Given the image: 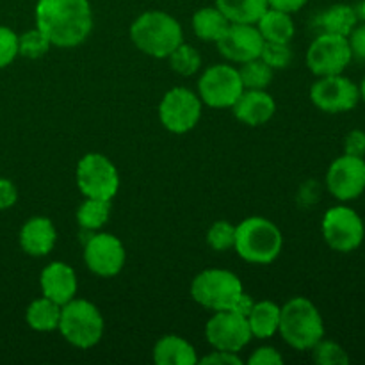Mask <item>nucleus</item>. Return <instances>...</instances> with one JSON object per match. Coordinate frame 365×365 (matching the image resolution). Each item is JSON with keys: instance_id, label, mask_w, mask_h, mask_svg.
Listing matches in <instances>:
<instances>
[{"instance_id": "obj_24", "label": "nucleus", "mask_w": 365, "mask_h": 365, "mask_svg": "<svg viewBox=\"0 0 365 365\" xmlns=\"http://www.w3.org/2000/svg\"><path fill=\"white\" fill-rule=\"evenodd\" d=\"M61 319V305H57L52 299L41 298L34 299L31 305L25 310V323L29 324V328L34 331H53L59 327Z\"/></svg>"}, {"instance_id": "obj_10", "label": "nucleus", "mask_w": 365, "mask_h": 365, "mask_svg": "<svg viewBox=\"0 0 365 365\" xmlns=\"http://www.w3.org/2000/svg\"><path fill=\"white\" fill-rule=\"evenodd\" d=\"M202 100L189 88H171L159 103V120L171 134H187L202 118Z\"/></svg>"}, {"instance_id": "obj_4", "label": "nucleus", "mask_w": 365, "mask_h": 365, "mask_svg": "<svg viewBox=\"0 0 365 365\" xmlns=\"http://www.w3.org/2000/svg\"><path fill=\"white\" fill-rule=\"evenodd\" d=\"M234 250L245 262L266 266L280 257L284 250V235L267 217H246L235 225Z\"/></svg>"}, {"instance_id": "obj_23", "label": "nucleus", "mask_w": 365, "mask_h": 365, "mask_svg": "<svg viewBox=\"0 0 365 365\" xmlns=\"http://www.w3.org/2000/svg\"><path fill=\"white\" fill-rule=\"evenodd\" d=\"M257 29L262 34L264 41L271 43H291L296 34V25L292 16L284 11L267 7L266 13L257 21Z\"/></svg>"}, {"instance_id": "obj_14", "label": "nucleus", "mask_w": 365, "mask_h": 365, "mask_svg": "<svg viewBox=\"0 0 365 365\" xmlns=\"http://www.w3.org/2000/svg\"><path fill=\"white\" fill-rule=\"evenodd\" d=\"M205 339L214 349L239 353L250 344L253 335L245 314L237 310H221L214 312V316L207 321Z\"/></svg>"}, {"instance_id": "obj_16", "label": "nucleus", "mask_w": 365, "mask_h": 365, "mask_svg": "<svg viewBox=\"0 0 365 365\" xmlns=\"http://www.w3.org/2000/svg\"><path fill=\"white\" fill-rule=\"evenodd\" d=\"M216 45L225 59L242 64L260 57L264 38L255 24H230Z\"/></svg>"}, {"instance_id": "obj_18", "label": "nucleus", "mask_w": 365, "mask_h": 365, "mask_svg": "<svg viewBox=\"0 0 365 365\" xmlns=\"http://www.w3.org/2000/svg\"><path fill=\"white\" fill-rule=\"evenodd\" d=\"M232 113L248 127H262L277 113V102L266 89H245L232 106Z\"/></svg>"}, {"instance_id": "obj_7", "label": "nucleus", "mask_w": 365, "mask_h": 365, "mask_svg": "<svg viewBox=\"0 0 365 365\" xmlns=\"http://www.w3.org/2000/svg\"><path fill=\"white\" fill-rule=\"evenodd\" d=\"M75 182L84 198L110 200L120 191V173L109 157L89 152L77 163Z\"/></svg>"}, {"instance_id": "obj_42", "label": "nucleus", "mask_w": 365, "mask_h": 365, "mask_svg": "<svg viewBox=\"0 0 365 365\" xmlns=\"http://www.w3.org/2000/svg\"><path fill=\"white\" fill-rule=\"evenodd\" d=\"M359 89H360V102L365 103V77L362 78V82H360Z\"/></svg>"}, {"instance_id": "obj_5", "label": "nucleus", "mask_w": 365, "mask_h": 365, "mask_svg": "<svg viewBox=\"0 0 365 365\" xmlns=\"http://www.w3.org/2000/svg\"><path fill=\"white\" fill-rule=\"evenodd\" d=\"M278 334L291 348L310 351L324 337V319L309 298L296 296L280 309Z\"/></svg>"}, {"instance_id": "obj_41", "label": "nucleus", "mask_w": 365, "mask_h": 365, "mask_svg": "<svg viewBox=\"0 0 365 365\" xmlns=\"http://www.w3.org/2000/svg\"><path fill=\"white\" fill-rule=\"evenodd\" d=\"M356 11H359V16H360V20H362L364 24H365V0H362V2H360L359 9H356Z\"/></svg>"}, {"instance_id": "obj_26", "label": "nucleus", "mask_w": 365, "mask_h": 365, "mask_svg": "<svg viewBox=\"0 0 365 365\" xmlns=\"http://www.w3.org/2000/svg\"><path fill=\"white\" fill-rule=\"evenodd\" d=\"M216 7L230 24H257L267 11V0H216Z\"/></svg>"}, {"instance_id": "obj_30", "label": "nucleus", "mask_w": 365, "mask_h": 365, "mask_svg": "<svg viewBox=\"0 0 365 365\" xmlns=\"http://www.w3.org/2000/svg\"><path fill=\"white\" fill-rule=\"evenodd\" d=\"M50 48H52V43L38 27L18 36V56H24L27 59H39L46 56Z\"/></svg>"}, {"instance_id": "obj_39", "label": "nucleus", "mask_w": 365, "mask_h": 365, "mask_svg": "<svg viewBox=\"0 0 365 365\" xmlns=\"http://www.w3.org/2000/svg\"><path fill=\"white\" fill-rule=\"evenodd\" d=\"M18 202V189L9 178L0 177V210H7Z\"/></svg>"}, {"instance_id": "obj_8", "label": "nucleus", "mask_w": 365, "mask_h": 365, "mask_svg": "<svg viewBox=\"0 0 365 365\" xmlns=\"http://www.w3.org/2000/svg\"><path fill=\"white\" fill-rule=\"evenodd\" d=\"M321 234L334 252L353 253L364 245L365 223L355 209L341 203L324 212Z\"/></svg>"}, {"instance_id": "obj_38", "label": "nucleus", "mask_w": 365, "mask_h": 365, "mask_svg": "<svg viewBox=\"0 0 365 365\" xmlns=\"http://www.w3.org/2000/svg\"><path fill=\"white\" fill-rule=\"evenodd\" d=\"M198 362L203 365H241L242 360L241 356H239V353L214 349L210 355L203 356V359L198 360Z\"/></svg>"}, {"instance_id": "obj_28", "label": "nucleus", "mask_w": 365, "mask_h": 365, "mask_svg": "<svg viewBox=\"0 0 365 365\" xmlns=\"http://www.w3.org/2000/svg\"><path fill=\"white\" fill-rule=\"evenodd\" d=\"M168 61H170L171 70L182 77H192L202 68V56L198 50L184 41L168 56Z\"/></svg>"}, {"instance_id": "obj_2", "label": "nucleus", "mask_w": 365, "mask_h": 365, "mask_svg": "<svg viewBox=\"0 0 365 365\" xmlns=\"http://www.w3.org/2000/svg\"><path fill=\"white\" fill-rule=\"evenodd\" d=\"M191 298L203 309L221 312L237 310L248 314L253 302L245 292L241 278L228 269H203L191 282Z\"/></svg>"}, {"instance_id": "obj_3", "label": "nucleus", "mask_w": 365, "mask_h": 365, "mask_svg": "<svg viewBox=\"0 0 365 365\" xmlns=\"http://www.w3.org/2000/svg\"><path fill=\"white\" fill-rule=\"evenodd\" d=\"M130 39L139 52L155 59H168L184 41V31L178 20L164 11H145L130 25Z\"/></svg>"}, {"instance_id": "obj_36", "label": "nucleus", "mask_w": 365, "mask_h": 365, "mask_svg": "<svg viewBox=\"0 0 365 365\" xmlns=\"http://www.w3.org/2000/svg\"><path fill=\"white\" fill-rule=\"evenodd\" d=\"M344 153L355 157H365V130L355 128L344 138Z\"/></svg>"}, {"instance_id": "obj_15", "label": "nucleus", "mask_w": 365, "mask_h": 365, "mask_svg": "<svg viewBox=\"0 0 365 365\" xmlns=\"http://www.w3.org/2000/svg\"><path fill=\"white\" fill-rule=\"evenodd\" d=\"M127 260L125 246L116 235L106 232H93L84 242V262L93 274L102 278L121 273Z\"/></svg>"}, {"instance_id": "obj_20", "label": "nucleus", "mask_w": 365, "mask_h": 365, "mask_svg": "<svg viewBox=\"0 0 365 365\" xmlns=\"http://www.w3.org/2000/svg\"><path fill=\"white\" fill-rule=\"evenodd\" d=\"M153 362L157 365L198 364L195 346L180 335H164L153 346Z\"/></svg>"}, {"instance_id": "obj_13", "label": "nucleus", "mask_w": 365, "mask_h": 365, "mask_svg": "<svg viewBox=\"0 0 365 365\" xmlns=\"http://www.w3.org/2000/svg\"><path fill=\"white\" fill-rule=\"evenodd\" d=\"M324 184L328 192L341 203L360 198L365 192V157L342 153L328 166Z\"/></svg>"}, {"instance_id": "obj_35", "label": "nucleus", "mask_w": 365, "mask_h": 365, "mask_svg": "<svg viewBox=\"0 0 365 365\" xmlns=\"http://www.w3.org/2000/svg\"><path fill=\"white\" fill-rule=\"evenodd\" d=\"M250 365H282L284 364V356L273 346H262V348L255 349L248 359Z\"/></svg>"}, {"instance_id": "obj_22", "label": "nucleus", "mask_w": 365, "mask_h": 365, "mask_svg": "<svg viewBox=\"0 0 365 365\" xmlns=\"http://www.w3.org/2000/svg\"><path fill=\"white\" fill-rule=\"evenodd\" d=\"M359 24V11L349 4H334L316 18V27L321 29V32L346 36V38Z\"/></svg>"}, {"instance_id": "obj_17", "label": "nucleus", "mask_w": 365, "mask_h": 365, "mask_svg": "<svg viewBox=\"0 0 365 365\" xmlns=\"http://www.w3.org/2000/svg\"><path fill=\"white\" fill-rule=\"evenodd\" d=\"M39 287H41L45 298L63 307L77 294V273L66 262L53 260L48 266L43 267L41 274H39Z\"/></svg>"}, {"instance_id": "obj_21", "label": "nucleus", "mask_w": 365, "mask_h": 365, "mask_svg": "<svg viewBox=\"0 0 365 365\" xmlns=\"http://www.w3.org/2000/svg\"><path fill=\"white\" fill-rule=\"evenodd\" d=\"M280 305L269 299H262V302L253 303L250 312L246 314L248 319L250 331L255 339L266 341V339L274 337L278 334V327H280Z\"/></svg>"}, {"instance_id": "obj_19", "label": "nucleus", "mask_w": 365, "mask_h": 365, "mask_svg": "<svg viewBox=\"0 0 365 365\" xmlns=\"http://www.w3.org/2000/svg\"><path fill=\"white\" fill-rule=\"evenodd\" d=\"M18 242L27 255L46 257L57 242V230L52 220L45 216H34L27 220L21 225Z\"/></svg>"}, {"instance_id": "obj_25", "label": "nucleus", "mask_w": 365, "mask_h": 365, "mask_svg": "<svg viewBox=\"0 0 365 365\" xmlns=\"http://www.w3.org/2000/svg\"><path fill=\"white\" fill-rule=\"evenodd\" d=\"M228 27H230V21L216 6L202 7L192 14V31L196 38L202 41L217 43V39L227 32Z\"/></svg>"}, {"instance_id": "obj_11", "label": "nucleus", "mask_w": 365, "mask_h": 365, "mask_svg": "<svg viewBox=\"0 0 365 365\" xmlns=\"http://www.w3.org/2000/svg\"><path fill=\"white\" fill-rule=\"evenodd\" d=\"M353 61L351 48L346 36L321 32L307 48L305 63L316 77L344 73Z\"/></svg>"}, {"instance_id": "obj_29", "label": "nucleus", "mask_w": 365, "mask_h": 365, "mask_svg": "<svg viewBox=\"0 0 365 365\" xmlns=\"http://www.w3.org/2000/svg\"><path fill=\"white\" fill-rule=\"evenodd\" d=\"M239 75L245 89H266L273 81L274 70L267 66L260 57L252 61H246L239 68Z\"/></svg>"}, {"instance_id": "obj_32", "label": "nucleus", "mask_w": 365, "mask_h": 365, "mask_svg": "<svg viewBox=\"0 0 365 365\" xmlns=\"http://www.w3.org/2000/svg\"><path fill=\"white\" fill-rule=\"evenodd\" d=\"M207 245L214 252H228V250H234L235 225L225 220H220L210 225V228L207 230Z\"/></svg>"}, {"instance_id": "obj_31", "label": "nucleus", "mask_w": 365, "mask_h": 365, "mask_svg": "<svg viewBox=\"0 0 365 365\" xmlns=\"http://www.w3.org/2000/svg\"><path fill=\"white\" fill-rule=\"evenodd\" d=\"M314 362L319 365H348L349 355L339 342L328 341V339H321L312 349Z\"/></svg>"}, {"instance_id": "obj_12", "label": "nucleus", "mask_w": 365, "mask_h": 365, "mask_svg": "<svg viewBox=\"0 0 365 365\" xmlns=\"http://www.w3.org/2000/svg\"><path fill=\"white\" fill-rule=\"evenodd\" d=\"M310 100L327 114L349 113L360 103V89L344 73L317 77L310 88Z\"/></svg>"}, {"instance_id": "obj_40", "label": "nucleus", "mask_w": 365, "mask_h": 365, "mask_svg": "<svg viewBox=\"0 0 365 365\" xmlns=\"http://www.w3.org/2000/svg\"><path fill=\"white\" fill-rule=\"evenodd\" d=\"M309 0H267V6L271 9H278V11H284V13L289 14H294L298 13L299 9L307 6Z\"/></svg>"}, {"instance_id": "obj_1", "label": "nucleus", "mask_w": 365, "mask_h": 365, "mask_svg": "<svg viewBox=\"0 0 365 365\" xmlns=\"http://www.w3.org/2000/svg\"><path fill=\"white\" fill-rule=\"evenodd\" d=\"M34 14L36 27L59 48L82 45L93 31L89 0H38Z\"/></svg>"}, {"instance_id": "obj_37", "label": "nucleus", "mask_w": 365, "mask_h": 365, "mask_svg": "<svg viewBox=\"0 0 365 365\" xmlns=\"http://www.w3.org/2000/svg\"><path fill=\"white\" fill-rule=\"evenodd\" d=\"M348 43L349 48H351L353 59H360L365 61V24L356 25L348 36Z\"/></svg>"}, {"instance_id": "obj_6", "label": "nucleus", "mask_w": 365, "mask_h": 365, "mask_svg": "<svg viewBox=\"0 0 365 365\" xmlns=\"http://www.w3.org/2000/svg\"><path fill=\"white\" fill-rule=\"evenodd\" d=\"M57 330L64 341L81 349H89L98 344L103 337L106 323L95 303L89 299L73 298L61 307V319Z\"/></svg>"}, {"instance_id": "obj_27", "label": "nucleus", "mask_w": 365, "mask_h": 365, "mask_svg": "<svg viewBox=\"0 0 365 365\" xmlns=\"http://www.w3.org/2000/svg\"><path fill=\"white\" fill-rule=\"evenodd\" d=\"M110 209H113L110 200L86 198L75 214L78 227L88 232H98L109 221Z\"/></svg>"}, {"instance_id": "obj_33", "label": "nucleus", "mask_w": 365, "mask_h": 365, "mask_svg": "<svg viewBox=\"0 0 365 365\" xmlns=\"http://www.w3.org/2000/svg\"><path fill=\"white\" fill-rule=\"evenodd\" d=\"M260 59L267 64L269 68L277 70H285L289 68L292 61V50L291 43H271L264 41L262 52H260Z\"/></svg>"}, {"instance_id": "obj_34", "label": "nucleus", "mask_w": 365, "mask_h": 365, "mask_svg": "<svg viewBox=\"0 0 365 365\" xmlns=\"http://www.w3.org/2000/svg\"><path fill=\"white\" fill-rule=\"evenodd\" d=\"M18 57V34L13 29L0 25V70L9 66Z\"/></svg>"}, {"instance_id": "obj_9", "label": "nucleus", "mask_w": 365, "mask_h": 365, "mask_svg": "<svg viewBox=\"0 0 365 365\" xmlns=\"http://www.w3.org/2000/svg\"><path fill=\"white\" fill-rule=\"evenodd\" d=\"M245 91L239 68L230 64H212L198 78V96L212 109H232Z\"/></svg>"}]
</instances>
